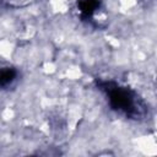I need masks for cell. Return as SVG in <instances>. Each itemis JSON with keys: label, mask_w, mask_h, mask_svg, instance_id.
Wrapping results in <instances>:
<instances>
[{"label": "cell", "mask_w": 157, "mask_h": 157, "mask_svg": "<svg viewBox=\"0 0 157 157\" xmlns=\"http://www.w3.org/2000/svg\"><path fill=\"white\" fill-rule=\"evenodd\" d=\"M101 90L104 92L112 109L129 118L139 119L145 115L146 107L139 94L129 87L120 86L112 81L99 82Z\"/></svg>", "instance_id": "cell-1"}, {"label": "cell", "mask_w": 157, "mask_h": 157, "mask_svg": "<svg viewBox=\"0 0 157 157\" xmlns=\"http://www.w3.org/2000/svg\"><path fill=\"white\" fill-rule=\"evenodd\" d=\"M16 75H17V72L11 67L2 69V71H1V86L5 87V86L10 85L16 78Z\"/></svg>", "instance_id": "cell-2"}]
</instances>
